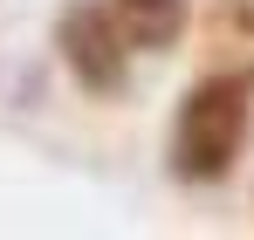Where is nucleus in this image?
<instances>
[{
    "label": "nucleus",
    "instance_id": "2",
    "mask_svg": "<svg viewBox=\"0 0 254 240\" xmlns=\"http://www.w3.org/2000/svg\"><path fill=\"white\" fill-rule=\"evenodd\" d=\"M55 55L83 96H124L137 41L124 35L110 0H62L55 7Z\"/></svg>",
    "mask_w": 254,
    "mask_h": 240
},
{
    "label": "nucleus",
    "instance_id": "3",
    "mask_svg": "<svg viewBox=\"0 0 254 240\" xmlns=\"http://www.w3.org/2000/svg\"><path fill=\"white\" fill-rule=\"evenodd\" d=\"M124 35L137 41V55H172L186 21H192V0H110Z\"/></svg>",
    "mask_w": 254,
    "mask_h": 240
},
{
    "label": "nucleus",
    "instance_id": "1",
    "mask_svg": "<svg viewBox=\"0 0 254 240\" xmlns=\"http://www.w3.org/2000/svg\"><path fill=\"white\" fill-rule=\"evenodd\" d=\"M254 137V82L241 69L199 76L172 110V179L179 185H220Z\"/></svg>",
    "mask_w": 254,
    "mask_h": 240
}]
</instances>
